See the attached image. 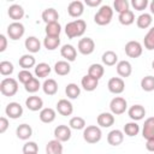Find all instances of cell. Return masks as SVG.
Segmentation results:
<instances>
[{"label": "cell", "instance_id": "6da1fadb", "mask_svg": "<svg viewBox=\"0 0 154 154\" xmlns=\"http://www.w3.org/2000/svg\"><path fill=\"white\" fill-rule=\"evenodd\" d=\"M85 28H87L85 22L83 19H77V20H73L66 24L65 32L69 38H73L77 36H82L85 31Z\"/></svg>", "mask_w": 154, "mask_h": 154}, {"label": "cell", "instance_id": "7a4b0ae2", "mask_svg": "<svg viewBox=\"0 0 154 154\" xmlns=\"http://www.w3.org/2000/svg\"><path fill=\"white\" fill-rule=\"evenodd\" d=\"M112 16H113V10L109 6L105 5V6H101L99 12L95 14L94 20L99 25H106V24H108L111 22Z\"/></svg>", "mask_w": 154, "mask_h": 154}, {"label": "cell", "instance_id": "3957f363", "mask_svg": "<svg viewBox=\"0 0 154 154\" xmlns=\"http://www.w3.org/2000/svg\"><path fill=\"white\" fill-rule=\"evenodd\" d=\"M18 90V83L14 78H5L0 83V91L5 96H13Z\"/></svg>", "mask_w": 154, "mask_h": 154}, {"label": "cell", "instance_id": "277c9868", "mask_svg": "<svg viewBox=\"0 0 154 154\" xmlns=\"http://www.w3.org/2000/svg\"><path fill=\"white\" fill-rule=\"evenodd\" d=\"M83 138L88 143H96L101 140V130L95 125L87 126L83 131Z\"/></svg>", "mask_w": 154, "mask_h": 154}, {"label": "cell", "instance_id": "5b68a950", "mask_svg": "<svg viewBox=\"0 0 154 154\" xmlns=\"http://www.w3.org/2000/svg\"><path fill=\"white\" fill-rule=\"evenodd\" d=\"M24 25L18 22H13L7 26V35L11 40H19L24 35Z\"/></svg>", "mask_w": 154, "mask_h": 154}, {"label": "cell", "instance_id": "8992f818", "mask_svg": "<svg viewBox=\"0 0 154 154\" xmlns=\"http://www.w3.org/2000/svg\"><path fill=\"white\" fill-rule=\"evenodd\" d=\"M126 100L120 97V96H117L114 99H112L111 103H109V108L112 111L113 114H122L125 112L126 109Z\"/></svg>", "mask_w": 154, "mask_h": 154}, {"label": "cell", "instance_id": "52a82bcc", "mask_svg": "<svg viewBox=\"0 0 154 154\" xmlns=\"http://www.w3.org/2000/svg\"><path fill=\"white\" fill-rule=\"evenodd\" d=\"M125 53L130 58H138L142 54V46L137 41H129L125 45Z\"/></svg>", "mask_w": 154, "mask_h": 154}, {"label": "cell", "instance_id": "ba28073f", "mask_svg": "<svg viewBox=\"0 0 154 154\" xmlns=\"http://www.w3.org/2000/svg\"><path fill=\"white\" fill-rule=\"evenodd\" d=\"M94 48H95V43L90 37L81 38L79 42H78V51H79V53H82L84 55H88V54L93 53Z\"/></svg>", "mask_w": 154, "mask_h": 154}, {"label": "cell", "instance_id": "9c48e42d", "mask_svg": "<svg viewBox=\"0 0 154 154\" xmlns=\"http://www.w3.org/2000/svg\"><path fill=\"white\" fill-rule=\"evenodd\" d=\"M54 136H55V140L60 142H66L71 137V130L66 125H58L54 129Z\"/></svg>", "mask_w": 154, "mask_h": 154}, {"label": "cell", "instance_id": "30bf717a", "mask_svg": "<svg viewBox=\"0 0 154 154\" xmlns=\"http://www.w3.org/2000/svg\"><path fill=\"white\" fill-rule=\"evenodd\" d=\"M124 88H125V84H124V81L119 77H113L108 81V90L113 94H120L124 91Z\"/></svg>", "mask_w": 154, "mask_h": 154}, {"label": "cell", "instance_id": "8fae6325", "mask_svg": "<svg viewBox=\"0 0 154 154\" xmlns=\"http://www.w3.org/2000/svg\"><path fill=\"white\" fill-rule=\"evenodd\" d=\"M6 114L10 118H12V119H17V118L22 117V114H23V107L18 102H10L6 106Z\"/></svg>", "mask_w": 154, "mask_h": 154}, {"label": "cell", "instance_id": "7c38bea8", "mask_svg": "<svg viewBox=\"0 0 154 154\" xmlns=\"http://www.w3.org/2000/svg\"><path fill=\"white\" fill-rule=\"evenodd\" d=\"M142 136L146 140H153L154 138V117H150L144 122Z\"/></svg>", "mask_w": 154, "mask_h": 154}, {"label": "cell", "instance_id": "4fadbf2b", "mask_svg": "<svg viewBox=\"0 0 154 154\" xmlns=\"http://www.w3.org/2000/svg\"><path fill=\"white\" fill-rule=\"evenodd\" d=\"M84 11V6H83V2L82 1H72L69 4V7H67V12L71 17H79Z\"/></svg>", "mask_w": 154, "mask_h": 154}, {"label": "cell", "instance_id": "5bb4252c", "mask_svg": "<svg viewBox=\"0 0 154 154\" xmlns=\"http://www.w3.org/2000/svg\"><path fill=\"white\" fill-rule=\"evenodd\" d=\"M146 116V109L141 105H134L129 108V117L132 120H141Z\"/></svg>", "mask_w": 154, "mask_h": 154}, {"label": "cell", "instance_id": "9a60e30c", "mask_svg": "<svg viewBox=\"0 0 154 154\" xmlns=\"http://www.w3.org/2000/svg\"><path fill=\"white\" fill-rule=\"evenodd\" d=\"M57 109L61 116H70L73 111V107H72V103L70 101H67L65 99H61L57 103Z\"/></svg>", "mask_w": 154, "mask_h": 154}, {"label": "cell", "instance_id": "2e32d148", "mask_svg": "<svg viewBox=\"0 0 154 154\" xmlns=\"http://www.w3.org/2000/svg\"><path fill=\"white\" fill-rule=\"evenodd\" d=\"M124 140V135L120 130H112L107 135V142L111 146H119Z\"/></svg>", "mask_w": 154, "mask_h": 154}, {"label": "cell", "instance_id": "e0dca14e", "mask_svg": "<svg viewBox=\"0 0 154 154\" xmlns=\"http://www.w3.org/2000/svg\"><path fill=\"white\" fill-rule=\"evenodd\" d=\"M46 154H63V144L58 140H52L46 146Z\"/></svg>", "mask_w": 154, "mask_h": 154}, {"label": "cell", "instance_id": "ac0fdd59", "mask_svg": "<svg viewBox=\"0 0 154 154\" xmlns=\"http://www.w3.org/2000/svg\"><path fill=\"white\" fill-rule=\"evenodd\" d=\"M25 105L30 111H38L43 106V101L38 96H29L25 100Z\"/></svg>", "mask_w": 154, "mask_h": 154}, {"label": "cell", "instance_id": "d6986e66", "mask_svg": "<svg viewBox=\"0 0 154 154\" xmlns=\"http://www.w3.org/2000/svg\"><path fill=\"white\" fill-rule=\"evenodd\" d=\"M60 53H61L63 58H65L67 61H73L76 59V57H77V52H76L75 47L71 46V45L63 46L61 49H60Z\"/></svg>", "mask_w": 154, "mask_h": 154}, {"label": "cell", "instance_id": "ffe728a7", "mask_svg": "<svg viewBox=\"0 0 154 154\" xmlns=\"http://www.w3.org/2000/svg\"><path fill=\"white\" fill-rule=\"evenodd\" d=\"M131 71H132V67H131V64L126 60H122L117 64V72L119 76L122 77H129L131 75Z\"/></svg>", "mask_w": 154, "mask_h": 154}, {"label": "cell", "instance_id": "44dd1931", "mask_svg": "<svg viewBox=\"0 0 154 154\" xmlns=\"http://www.w3.org/2000/svg\"><path fill=\"white\" fill-rule=\"evenodd\" d=\"M113 123H114V117L108 112H103L97 116V124L102 128H109L111 125H113Z\"/></svg>", "mask_w": 154, "mask_h": 154}, {"label": "cell", "instance_id": "7402d4cb", "mask_svg": "<svg viewBox=\"0 0 154 154\" xmlns=\"http://www.w3.org/2000/svg\"><path fill=\"white\" fill-rule=\"evenodd\" d=\"M25 48L31 53H37L41 49V43L35 36H29L25 40Z\"/></svg>", "mask_w": 154, "mask_h": 154}, {"label": "cell", "instance_id": "603a6c76", "mask_svg": "<svg viewBox=\"0 0 154 154\" xmlns=\"http://www.w3.org/2000/svg\"><path fill=\"white\" fill-rule=\"evenodd\" d=\"M8 16H10V18L13 19V20L22 19L23 16H24V10H23V7H22L20 5L14 4V5H12V6L8 7Z\"/></svg>", "mask_w": 154, "mask_h": 154}, {"label": "cell", "instance_id": "cb8c5ba5", "mask_svg": "<svg viewBox=\"0 0 154 154\" xmlns=\"http://www.w3.org/2000/svg\"><path fill=\"white\" fill-rule=\"evenodd\" d=\"M97 84H99V81L95 79L94 77L89 76V75H87V76H84V77L82 78V87H83L87 91H93V90H95L96 87H97Z\"/></svg>", "mask_w": 154, "mask_h": 154}, {"label": "cell", "instance_id": "d4e9b609", "mask_svg": "<svg viewBox=\"0 0 154 154\" xmlns=\"http://www.w3.org/2000/svg\"><path fill=\"white\" fill-rule=\"evenodd\" d=\"M42 19H43L47 24H49V23H55V22H58V19H59V14H58L57 10H54V8H47V10H45V11L42 12Z\"/></svg>", "mask_w": 154, "mask_h": 154}, {"label": "cell", "instance_id": "484cf974", "mask_svg": "<svg viewBox=\"0 0 154 154\" xmlns=\"http://www.w3.org/2000/svg\"><path fill=\"white\" fill-rule=\"evenodd\" d=\"M16 134H17V137L18 138H20V140H28L31 136L32 130H31L30 125H28V124H20L17 128Z\"/></svg>", "mask_w": 154, "mask_h": 154}, {"label": "cell", "instance_id": "4316f807", "mask_svg": "<svg viewBox=\"0 0 154 154\" xmlns=\"http://www.w3.org/2000/svg\"><path fill=\"white\" fill-rule=\"evenodd\" d=\"M42 88H43L45 94H47V95H54L57 93V90H58V84H57V82L54 79L49 78V79H46L45 81Z\"/></svg>", "mask_w": 154, "mask_h": 154}, {"label": "cell", "instance_id": "83f0119b", "mask_svg": "<svg viewBox=\"0 0 154 154\" xmlns=\"http://www.w3.org/2000/svg\"><path fill=\"white\" fill-rule=\"evenodd\" d=\"M40 119L42 123H52L55 119V111L53 108H43L40 112Z\"/></svg>", "mask_w": 154, "mask_h": 154}, {"label": "cell", "instance_id": "f1b7e54d", "mask_svg": "<svg viewBox=\"0 0 154 154\" xmlns=\"http://www.w3.org/2000/svg\"><path fill=\"white\" fill-rule=\"evenodd\" d=\"M70 70H71V66L69 65V63L67 61H58V63H55V65H54V71L57 72V75H59V76H65V75H67L69 72H70Z\"/></svg>", "mask_w": 154, "mask_h": 154}, {"label": "cell", "instance_id": "f546056e", "mask_svg": "<svg viewBox=\"0 0 154 154\" xmlns=\"http://www.w3.org/2000/svg\"><path fill=\"white\" fill-rule=\"evenodd\" d=\"M88 75L99 81L103 76V67H102V65H100V64L90 65V67L88 69Z\"/></svg>", "mask_w": 154, "mask_h": 154}, {"label": "cell", "instance_id": "4dcf8cb0", "mask_svg": "<svg viewBox=\"0 0 154 154\" xmlns=\"http://www.w3.org/2000/svg\"><path fill=\"white\" fill-rule=\"evenodd\" d=\"M61 31V26L58 22L55 23H49L46 25V34L47 36H54V37H59V34Z\"/></svg>", "mask_w": 154, "mask_h": 154}, {"label": "cell", "instance_id": "1f68e13d", "mask_svg": "<svg viewBox=\"0 0 154 154\" xmlns=\"http://www.w3.org/2000/svg\"><path fill=\"white\" fill-rule=\"evenodd\" d=\"M118 60V55L113 52V51H107L102 54V63L107 66H112L117 63Z\"/></svg>", "mask_w": 154, "mask_h": 154}, {"label": "cell", "instance_id": "d6a6232c", "mask_svg": "<svg viewBox=\"0 0 154 154\" xmlns=\"http://www.w3.org/2000/svg\"><path fill=\"white\" fill-rule=\"evenodd\" d=\"M51 72V67L48 64L46 63H40L36 67H35V75L38 77V78H45L49 75Z\"/></svg>", "mask_w": 154, "mask_h": 154}, {"label": "cell", "instance_id": "836d02e7", "mask_svg": "<svg viewBox=\"0 0 154 154\" xmlns=\"http://www.w3.org/2000/svg\"><path fill=\"white\" fill-rule=\"evenodd\" d=\"M119 22L123 24V25H130V24H132L134 23V20H135V16H134V12L132 11H130V10H128V11H125V12H123V13H119Z\"/></svg>", "mask_w": 154, "mask_h": 154}, {"label": "cell", "instance_id": "e575fe53", "mask_svg": "<svg viewBox=\"0 0 154 154\" xmlns=\"http://www.w3.org/2000/svg\"><path fill=\"white\" fill-rule=\"evenodd\" d=\"M43 45L48 51H54L60 45V38L54 37V36H46V38L43 41Z\"/></svg>", "mask_w": 154, "mask_h": 154}, {"label": "cell", "instance_id": "d590c367", "mask_svg": "<svg viewBox=\"0 0 154 154\" xmlns=\"http://www.w3.org/2000/svg\"><path fill=\"white\" fill-rule=\"evenodd\" d=\"M65 93H66L67 97H70V99H77L79 96V94H81V89H79V87L77 84L70 83V84L66 85Z\"/></svg>", "mask_w": 154, "mask_h": 154}, {"label": "cell", "instance_id": "8d00e7d4", "mask_svg": "<svg viewBox=\"0 0 154 154\" xmlns=\"http://www.w3.org/2000/svg\"><path fill=\"white\" fill-rule=\"evenodd\" d=\"M35 65V58L32 55L25 54L22 58H19V66L23 67L24 70H28L30 67H32Z\"/></svg>", "mask_w": 154, "mask_h": 154}, {"label": "cell", "instance_id": "74e56055", "mask_svg": "<svg viewBox=\"0 0 154 154\" xmlns=\"http://www.w3.org/2000/svg\"><path fill=\"white\" fill-rule=\"evenodd\" d=\"M152 24V16L149 13H142L137 18V26L141 29H147Z\"/></svg>", "mask_w": 154, "mask_h": 154}, {"label": "cell", "instance_id": "f35d334b", "mask_svg": "<svg viewBox=\"0 0 154 154\" xmlns=\"http://www.w3.org/2000/svg\"><path fill=\"white\" fill-rule=\"evenodd\" d=\"M138 131H140V126H138V124H136L135 122L128 123V124L124 125V132H125L128 136H130V137L136 136V135L138 134Z\"/></svg>", "mask_w": 154, "mask_h": 154}, {"label": "cell", "instance_id": "ab89813d", "mask_svg": "<svg viewBox=\"0 0 154 154\" xmlns=\"http://www.w3.org/2000/svg\"><path fill=\"white\" fill-rule=\"evenodd\" d=\"M141 87L144 91H152L154 90V77L153 76H146L141 81Z\"/></svg>", "mask_w": 154, "mask_h": 154}, {"label": "cell", "instance_id": "60d3db41", "mask_svg": "<svg viewBox=\"0 0 154 154\" xmlns=\"http://www.w3.org/2000/svg\"><path fill=\"white\" fill-rule=\"evenodd\" d=\"M144 47L148 51L154 49V26L148 31V34L144 36Z\"/></svg>", "mask_w": 154, "mask_h": 154}, {"label": "cell", "instance_id": "b9f144b4", "mask_svg": "<svg viewBox=\"0 0 154 154\" xmlns=\"http://www.w3.org/2000/svg\"><path fill=\"white\" fill-rule=\"evenodd\" d=\"M70 126L75 130H81V129H84L85 126V120L81 117H73L70 119Z\"/></svg>", "mask_w": 154, "mask_h": 154}, {"label": "cell", "instance_id": "7bdbcfd3", "mask_svg": "<svg viewBox=\"0 0 154 154\" xmlns=\"http://www.w3.org/2000/svg\"><path fill=\"white\" fill-rule=\"evenodd\" d=\"M13 72V65L10 63V61H1L0 63V73L2 76H7V75H11Z\"/></svg>", "mask_w": 154, "mask_h": 154}, {"label": "cell", "instance_id": "ee69618b", "mask_svg": "<svg viewBox=\"0 0 154 154\" xmlns=\"http://www.w3.org/2000/svg\"><path fill=\"white\" fill-rule=\"evenodd\" d=\"M25 85V90L28 91V93H35V91H37L38 89H40V82H38V79L37 78H32V79H30L26 84H24Z\"/></svg>", "mask_w": 154, "mask_h": 154}, {"label": "cell", "instance_id": "f6af8a7d", "mask_svg": "<svg viewBox=\"0 0 154 154\" xmlns=\"http://www.w3.org/2000/svg\"><path fill=\"white\" fill-rule=\"evenodd\" d=\"M114 8L117 12L123 13L129 10V2L126 0H116L114 1Z\"/></svg>", "mask_w": 154, "mask_h": 154}, {"label": "cell", "instance_id": "bcb514c9", "mask_svg": "<svg viewBox=\"0 0 154 154\" xmlns=\"http://www.w3.org/2000/svg\"><path fill=\"white\" fill-rule=\"evenodd\" d=\"M34 77H32V75H31V72L30 71H28V70H22V71H19L18 72V79H19V82H22L23 84H26L30 79H32Z\"/></svg>", "mask_w": 154, "mask_h": 154}, {"label": "cell", "instance_id": "7dc6e473", "mask_svg": "<svg viewBox=\"0 0 154 154\" xmlns=\"http://www.w3.org/2000/svg\"><path fill=\"white\" fill-rule=\"evenodd\" d=\"M38 150V147L35 142H26L24 146H23V153L24 154H28V153H37Z\"/></svg>", "mask_w": 154, "mask_h": 154}, {"label": "cell", "instance_id": "c3c4849f", "mask_svg": "<svg viewBox=\"0 0 154 154\" xmlns=\"http://www.w3.org/2000/svg\"><path fill=\"white\" fill-rule=\"evenodd\" d=\"M131 5L134 6L135 10L142 11V10H144V8L147 7L148 0H132V1H131Z\"/></svg>", "mask_w": 154, "mask_h": 154}, {"label": "cell", "instance_id": "681fc988", "mask_svg": "<svg viewBox=\"0 0 154 154\" xmlns=\"http://www.w3.org/2000/svg\"><path fill=\"white\" fill-rule=\"evenodd\" d=\"M7 128H8V120L5 117H1L0 118V134H4Z\"/></svg>", "mask_w": 154, "mask_h": 154}, {"label": "cell", "instance_id": "f907efd6", "mask_svg": "<svg viewBox=\"0 0 154 154\" xmlns=\"http://www.w3.org/2000/svg\"><path fill=\"white\" fill-rule=\"evenodd\" d=\"M6 46H7L6 37L4 35H0V52H4L6 49Z\"/></svg>", "mask_w": 154, "mask_h": 154}, {"label": "cell", "instance_id": "816d5d0a", "mask_svg": "<svg viewBox=\"0 0 154 154\" xmlns=\"http://www.w3.org/2000/svg\"><path fill=\"white\" fill-rule=\"evenodd\" d=\"M85 4L90 7H95V6L101 4V0H85Z\"/></svg>", "mask_w": 154, "mask_h": 154}, {"label": "cell", "instance_id": "f5cc1de1", "mask_svg": "<svg viewBox=\"0 0 154 154\" xmlns=\"http://www.w3.org/2000/svg\"><path fill=\"white\" fill-rule=\"evenodd\" d=\"M146 148H147L149 152H154V138H153V140H147Z\"/></svg>", "mask_w": 154, "mask_h": 154}, {"label": "cell", "instance_id": "db71d44e", "mask_svg": "<svg viewBox=\"0 0 154 154\" xmlns=\"http://www.w3.org/2000/svg\"><path fill=\"white\" fill-rule=\"evenodd\" d=\"M150 11H152V13L154 14V0L150 2Z\"/></svg>", "mask_w": 154, "mask_h": 154}, {"label": "cell", "instance_id": "11a10c76", "mask_svg": "<svg viewBox=\"0 0 154 154\" xmlns=\"http://www.w3.org/2000/svg\"><path fill=\"white\" fill-rule=\"evenodd\" d=\"M152 67L154 69V60H153V63H152Z\"/></svg>", "mask_w": 154, "mask_h": 154}, {"label": "cell", "instance_id": "9f6ffc18", "mask_svg": "<svg viewBox=\"0 0 154 154\" xmlns=\"http://www.w3.org/2000/svg\"><path fill=\"white\" fill-rule=\"evenodd\" d=\"M28 154H37V153H28Z\"/></svg>", "mask_w": 154, "mask_h": 154}]
</instances>
